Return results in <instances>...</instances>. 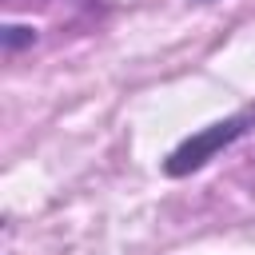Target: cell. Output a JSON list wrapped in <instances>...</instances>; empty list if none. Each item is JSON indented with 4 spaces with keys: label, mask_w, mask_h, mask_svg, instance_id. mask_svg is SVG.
Returning <instances> with one entry per match:
<instances>
[{
    "label": "cell",
    "mask_w": 255,
    "mask_h": 255,
    "mask_svg": "<svg viewBox=\"0 0 255 255\" xmlns=\"http://www.w3.org/2000/svg\"><path fill=\"white\" fill-rule=\"evenodd\" d=\"M251 128H255V108H243V112H235V116H223V120L191 131L187 139H179V143L167 151L163 175H167V179H183V175L207 167L219 151H227V147H231L235 139H243Z\"/></svg>",
    "instance_id": "obj_1"
},
{
    "label": "cell",
    "mask_w": 255,
    "mask_h": 255,
    "mask_svg": "<svg viewBox=\"0 0 255 255\" xmlns=\"http://www.w3.org/2000/svg\"><path fill=\"white\" fill-rule=\"evenodd\" d=\"M28 44H36V28L32 24H4V32H0V48L12 56V52H20V48H28Z\"/></svg>",
    "instance_id": "obj_2"
}]
</instances>
